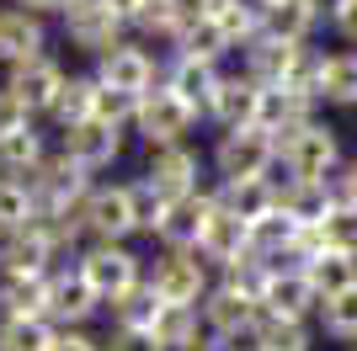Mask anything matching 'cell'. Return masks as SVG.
<instances>
[{
	"mask_svg": "<svg viewBox=\"0 0 357 351\" xmlns=\"http://www.w3.org/2000/svg\"><path fill=\"white\" fill-rule=\"evenodd\" d=\"M342 165H347L342 133L331 128V123H320V117H314V123H304L298 133H288V139H278V171H283V181L331 187Z\"/></svg>",
	"mask_w": 357,
	"mask_h": 351,
	"instance_id": "cell-1",
	"label": "cell"
},
{
	"mask_svg": "<svg viewBox=\"0 0 357 351\" xmlns=\"http://www.w3.org/2000/svg\"><path fill=\"white\" fill-rule=\"evenodd\" d=\"M208 165L219 181H256V176L278 171V149H272V139L261 128H229L213 139Z\"/></svg>",
	"mask_w": 357,
	"mask_h": 351,
	"instance_id": "cell-2",
	"label": "cell"
},
{
	"mask_svg": "<svg viewBox=\"0 0 357 351\" xmlns=\"http://www.w3.org/2000/svg\"><path fill=\"white\" fill-rule=\"evenodd\" d=\"M80 224H86V240L96 245H128V234H139L128 181H96L80 203Z\"/></svg>",
	"mask_w": 357,
	"mask_h": 351,
	"instance_id": "cell-3",
	"label": "cell"
},
{
	"mask_svg": "<svg viewBox=\"0 0 357 351\" xmlns=\"http://www.w3.org/2000/svg\"><path fill=\"white\" fill-rule=\"evenodd\" d=\"M75 272L91 282V292L102 298V304H112L118 292H128V288H139L144 282V261H139L128 245H80L75 250Z\"/></svg>",
	"mask_w": 357,
	"mask_h": 351,
	"instance_id": "cell-4",
	"label": "cell"
},
{
	"mask_svg": "<svg viewBox=\"0 0 357 351\" xmlns=\"http://www.w3.org/2000/svg\"><path fill=\"white\" fill-rule=\"evenodd\" d=\"M96 187L86 171L64 155H48L38 171L27 176V192H32V208H38V219H59V213H75V208L86 203V192Z\"/></svg>",
	"mask_w": 357,
	"mask_h": 351,
	"instance_id": "cell-5",
	"label": "cell"
},
{
	"mask_svg": "<svg viewBox=\"0 0 357 351\" xmlns=\"http://www.w3.org/2000/svg\"><path fill=\"white\" fill-rule=\"evenodd\" d=\"M144 282L155 288L160 304H181V309H197L208 298V288H213L208 266H203L197 250H160V261L144 272Z\"/></svg>",
	"mask_w": 357,
	"mask_h": 351,
	"instance_id": "cell-6",
	"label": "cell"
},
{
	"mask_svg": "<svg viewBox=\"0 0 357 351\" xmlns=\"http://www.w3.org/2000/svg\"><path fill=\"white\" fill-rule=\"evenodd\" d=\"M203 117L192 112L187 102H176L165 86H155V91H144L139 96V112H134V133L144 139L149 149H165V144H187V133L197 128Z\"/></svg>",
	"mask_w": 357,
	"mask_h": 351,
	"instance_id": "cell-7",
	"label": "cell"
},
{
	"mask_svg": "<svg viewBox=\"0 0 357 351\" xmlns=\"http://www.w3.org/2000/svg\"><path fill=\"white\" fill-rule=\"evenodd\" d=\"M64 80H70V70H64L54 54H43V58H27V64H11L6 70V96H16V102L27 107V117L38 123V117H48L54 112V102H59V91H64Z\"/></svg>",
	"mask_w": 357,
	"mask_h": 351,
	"instance_id": "cell-8",
	"label": "cell"
},
{
	"mask_svg": "<svg viewBox=\"0 0 357 351\" xmlns=\"http://www.w3.org/2000/svg\"><path fill=\"white\" fill-rule=\"evenodd\" d=\"M96 314H102V298L91 292V282L80 277L75 266H54V272H48V309H43V320L54 325V330H86Z\"/></svg>",
	"mask_w": 357,
	"mask_h": 351,
	"instance_id": "cell-9",
	"label": "cell"
},
{
	"mask_svg": "<svg viewBox=\"0 0 357 351\" xmlns=\"http://www.w3.org/2000/svg\"><path fill=\"white\" fill-rule=\"evenodd\" d=\"M96 86L102 91H118V96H144V91L160 86V64H155V54L139 43H118L112 54L96 58Z\"/></svg>",
	"mask_w": 357,
	"mask_h": 351,
	"instance_id": "cell-10",
	"label": "cell"
},
{
	"mask_svg": "<svg viewBox=\"0 0 357 351\" xmlns=\"http://www.w3.org/2000/svg\"><path fill=\"white\" fill-rule=\"evenodd\" d=\"M59 22H64L70 48H80V54H91V58H102V54H112L118 43H128V27L107 11L102 0H75Z\"/></svg>",
	"mask_w": 357,
	"mask_h": 351,
	"instance_id": "cell-11",
	"label": "cell"
},
{
	"mask_svg": "<svg viewBox=\"0 0 357 351\" xmlns=\"http://www.w3.org/2000/svg\"><path fill=\"white\" fill-rule=\"evenodd\" d=\"M261 96H267V86H261V80H251L245 70L219 75L213 102H208V123H213L219 133H229V128H256V117H261Z\"/></svg>",
	"mask_w": 357,
	"mask_h": 351,
	"instance_id": "cell-12",
	"label": "cell"
},
{
	"mask_svg": "<svg viewBox=\"0 0 357 351\" xmlns=\"http://www.w3.org/2000/svg\"><path fill=\"white\" fill-rule=\"evenodd\" d=\"M197 320H203V330H213V336L240 346V341H251L256 320H261V304L245 298V292H235V288H224V282H213L208 298L197 304Z\"/></svg>",
	"mask_w": 357,
	"mask_h": 351,
	"instance_id": "cell-13",
	"label": "cell"
},
{
	"mask_svg": "<svg viewBox=\"0 0 357 351\" xmlns=\"http://www.w3.org/2000/svg\"><path fill=\"white\" fill-rule=\"evenodd\" d=\"M208 213H213V187L187 192V197H171L149 240H160V250H197V240H203V224H208Z\"/></svg>",
	"mask_w": 357,
	"mask_h": 351,
	"instance_id": "cell-14",
	"label": "cell"
},
{
	"mask_svg": "<svg viewBox=\"0 0 357 351\" xmlns=\"http://www.w3.org/2000/svg\"><path fill=\"white\" fill-rule=\"evenodd\" d=\"M54 261H59V250H54V240L38 219L27 229L0 234V277H48Z\"/></svg>",
	"mask_w": 357,
	"mask_h": 351,
	"instance_id": "cell-15",
	"label": "cell"
},
{
	"mask_svg": "<svg viewBox=\"0 0 357 351\" xmlns=\"http://www.w3.org/2000/svg\"><path fill=\"white\" fill-rule=\"evenodd\" d=\"M59 155L64 160H75L86 176H102L112 171V165L123 160V128H107V123H80V128L59 133Z\"/></svg>",
	"mask_w": 357,
	"mask_h": 351,
	"instance_id": "cell-16",
	"label": "cell"
},
{
	"mask_svg": "<svg viewBox=\"0 0 357 351\" xmlns=\"http://www.w3.org/2000/svg\"><path fill=\"white\" fill-rule=\"evenodd\" d=\"M203 155L192 144H165V149H149L144 155V181L160 197H187V192H203Z\"/></svg>",
	"mask_w": 357,
	"mask_h": 351,
	"instance_id": "cell-17",
	"label": "cell"
},
{
	"mask_svg": "<svg viewBox=\"0 0 357 351\" xmlns=\"http://www.w3.org/2000/svg\"><path fill=\"white\" fill-rule=\"evenodd\" d=\"M261 314H272V320H304V325H310L314 314H320V298H314L310 277H304L298 266H272L267 288H261Z\"/></svg>",
	"mask_w": 357,
	"mask_h": 351,
	"instance_id": "cell-18",
	"label": "cell"
},
{
	"mask_svg": "<svg viewBox=\"0 0 357 351\" xmlns=\"http://www.w3.org/2000/svg\"><path fill=\"white\" fill-rule=\"evenodd\" d=\"M278 192H283V181H278V171H272V176H256V181H219V187H213V203L256 229L261 219L278 213Z\"/></svg>",
	"mask_w": 357,
	"mask_h": 351,
	"instance_id": "cell-19",
	"label": "cell"
},
{
	"mask_svg": "<svg viewBox=\"0 0 357 351\" xmlns=\"http://www.w3.org/2000/svg\"><path fill=\"white\" fill-rule=\"evenodd\" d=\"M197 256H203V266H235L240 256H251V224H240L235 213H224L219 203H213L208 224H203V240H197Z\"/></svg>",
	"mask_w": 357,
	"mask_h": 351,
	"instance_id": "cell-20",
	"label": "cell"
},
{
	"mask_svg": "<svg viewBox=\"0 0 357 351\" xmlns=\"http://www.w3.org/2000/svg\"><path fill=\"white\" fill-rule=\"evenodd\" d=\"M48 54V22L32 11H16L6 6L0 11V64H27V58H43Z\"/></svg>",
	"mask_w": 357,
	"mask_h": 351,
	"instance_id": "cell-21",
	"label": "cell"
},
{
	"mask_svg": "<svg viewBox=\"0 0 357 351\" xmlns=\"http://www.w3.org/2000/svg\"><path fill=\"white\" fill-rule=\"evenodd\" d=\"M219 75L213 64H192V58H176L171 54V64L160 70V86L176 96V102H187L197 117H208V102H213V86H219Z\"/></svg>",
	"mask_w": 357,
	"mask_h": 351,
	"instance_id": "cell-22",
	"label": "cell"
},
{
	"mask_svg": "<svg viewBox=\"0 0 357 351\" xmlns=\"http://www.w3.org/2000/svg\"><path fill=\"white\" fill-rule=\"evenodd\" d=\"M336 203V187H310V181H283L278 192V213H283L294 229H320V219Z\"/></svg>",
	"mask_w": 357,
	"mask_h": 351,
	"instance_id": "cell-23",
	"label": "cell"
},
{
	"mask_svg": "<svg viewBox=\"0 0 357 351\" xmlns=\"http://www.w3.org/2000/svg\"><path fill=\"white\" fill-rule=\"evenodd\" d=\"M171 54H176V58H192V64H213V70H219L224 58L235 54V43L224 38L219 22H208V16H192V22L181 27V38L171 43Z\"/></svg>",
	"mask_w": 357,
	"mask_h": 351,
	"instance_id": "cell-24",
	"label": "cell"
},
{
	"mask_svg": "<svg viewBox=\"0 0 357 351\" xmlns=\"http://www.w3.org/2000/svg\"><path fill=\"white\" fill-rule=\"evenodd\" d=\"M314 102L320 107H357V54H326L320 64V80H314Z\"/></svg>",
	"mask_w": 357,
	"mask_h": 351,
	"instance_id": "cell-25",
	"label": "cell"
},
{
	"mask_svg": "<svg viewBox=\"0 0 357 351\" xmlns=\"http://www.w3.org/2000/svg\"><path fill=\"white\" fill-rule=\"evenodd\" d=\"M298 272L310 277V288H314V298H320V304H326V298H342V292L357 288V256L320 250V256H314V261H304Z\"/></svg>",
	"mask_w": 357,
	"mask_h": 351,
	"instance_id": "cell-26",
	"label": "cell"
},
{
	"mask_svg": "<svg viewBox=\"0 0 357 351\" xmlns=\"http://www.w3.org/2000/svg\"><path fill=\"white\" fill-rule=\"evenodd\" d=\"M320 27L310 0H278L261 11V38H278V43H310V32Z\"/></svg>",
	"mask_w": 357,
	"mask_h": 351,
	"instance_id": "cell-27",
	"label": "cell"
},
{
	"mask_svg": "<svg viewBox=\"0 0 357 351\" xmlns=\"http://www.w3.org/2000/svg\"><path fill=\"white\" fill-rule=\"evenodd\" d=\"M187 22H192V6H187V0H144V6H139V16H134V32L171 48V43L181 38V27H187Z\"/></svg>",
	"mask_w": 357,
	"mask_h": 351,
	"instance_id": "cell-28",
	"label": "cell"
},
{
	"mask_svg": "<svg viewBox=\"0 0 357 351\" xmlns=\"http://www.w3.org/2000/svg\"><path fill=\"white\" fill-rule=\"evenodd\" d=\"M91 117H96V75H70L59 102H54V112H48V123L59 133H70L80 123H91Z\"/></svg>",
	"mask_w": 357,
	"mask_h": 351,
	"instance_id": "cell-29",
	"label": "cell"
},
{
	"mask_svg": "<svg viewBox=\"0 0 357 351\" xmlns=\"http://www.w3.org/2000/svg\"><path fill=\"white\" fill-rule=\"evenodd\" d=\"M48 160V144H43V133H38V123L22 133H6L0 139V176H11V181H27L38 165Z\"/></svg>",
	"mask_w": 357,
	"mask_h": 351,
	"instance_id": "cell-30",
	"label": "cell"
},
{
	"mask_svg": "<svg viewBox=\"0 0 357 351\" xmlns=\"http://www.w3.org/2000/svg\"><path fill=\"white\" fill-rule=\"evenodd\" d=\"M48 277H0V320H43Z\"/></svg>",
	"mask_w": 357,
	"mask_h": 351,
	"instance_id": "cell-31",
	"label": "cell"
},
{
	"mask_svg": "<svg viewBox=\"0 0 357 351\" xmlns=\"http://www.w3.org/2000/svg\"><path fill=\"white\" fill-rule=\"evenodd\" d=\"M197 330H203L197 309H181V304H160L155 309V325H149V336H155L160 351H187L197 341Z\"/></svg>",
	"mask_w": 357,
	"mask_h": 351,
	"instance_id": "cell-32",
	"label": "cell"
},
{
	"mask_svg": "<svg viewBox=\"0 0 357 351\" xmlns=\"http://www.w3.org/2000/svg\"><path fill=\"white\" fill-rule=\"evenodd\" d=\"M102 309H107V320H112V330H149V325H155L160 298H155V288H149V282H139V288L118 292V298H112V304H102Z\"/></svg>",
	"mask_w": 357,
	"mask_h": 351,
	"instance_id": "cell-33",
	"label": "cell"
},
{
	"mask_svg": "<svg viewBox=\"0 0 357 351\" xmlns=\"http://www.w3.org/2000/svg\"><path fill=\"white\" fill-rule=\"evenodd\" d=\"M251 346L256 351H314V330L304 320H272V314H261L251 330Z\"/></svg>",
	"mask_w": 357,
	"mask_h": 351,
	"instance_id": "cell-34",
	"label": "cell"
},
{
	"mask_svg": "<svg viewBox=\"0 0 357 351\" xmlns=\"http://www.w3.org/2000/svg\"><path fill=\"white\" fill-rule=\"evenodd\" d=\"M314 325H320L331 341L352 346V341H357V288L342 292V298H326V304H320V314H314Z\"/></svg>",
	"mask_w": 357,
	"mask_h": 351,
	"instance_id": "cell-35",
	"label": "cell"
},
{
	"mask_svg": "<svg viewBox=\"0 0 357 351\" xmlns=\"http://www.w3.org/2000/svg\"><path fill=\"white\" fill-rule=\"evenodd\" d=\"M320 240H326V250H336V256H357V208L336 197L331 213L320 219Z\"/></svg>",
	"mask_w": 357,
	"mask_h": 351,
	"instance_id": "cell-36",
	"label": "cell"
},
{
	"mask_svg": "<svg viewBox=\"0 0 357 351\" xmlns=\"http://www.w3.org/2000/svg\"><path fill=\"white\" fill-rule=\"evenodd\" d=\"M32 219H38V208H32L27 181H11V176H0V234L27 229Z\"/></svg>",
	"mask_w": 357,
	"mask_h": 351,
	"instance_id": "cell-37",
	"label": "cell"
},
{
	"mask_svg": "<svg viewBox=\"0 0 357 351\" xmlns=\"http://www.w3.org/2000/svg\"><path fill=\"white\" fill-rule=\"evenodd\" d=\"M54 325L48 320H0V351H48Z\"/></svg>",
	"mask_w": 357,
	"mask_h": 351,
	"instance_id": "cell-38",
	"label": "cell"
},
{
	"mask_svg": "<svg viewBox=\"0 0 357 351\" xmlns=\"http://www.w3.org/2000/svg\"><path fill=\"white\" fill-rule=\"evenodd\" d=\"M128 197H134V224H139V234H155V224H160V213H165V203H171V197H160L144 176H139V181H128Z\"/></svg>",
	"mask_w": 357,
	"mask_h": 351,
	"instance_id": "cell-39",
	"label": "cell"
},
{
	"mask_svg": "<svg viewBox=\"0 0 357 351\" xmlns=\"http://www.w3.org/2000/svg\"><path fill=\"white\" fill-rule=\"evenodd\" d=\"M134 112H139V96H118V91H102L96 86V123L107 128H134Z\"/></svg>",
	"mask_w": 357,
	"mask_h": 351,
	"instance_id": "cell-40",
	"label": "cell"
},
{
	"mask_svg": "<svg viewBox=\"0 0 357 351\" xmlns=\"http://www.w3.org/2000/svg\"><path fill=\"white\" fill-rule=\"evenodd\" d=\"M326 22H331V32L357 54V0H336V11H331Z\"/></svg>",
	"mask_w": 357,
	"mask_h": 351,
	"instance_id": "cell-41",
	"label": "cell"
},
{
	"mask_svg": "<svg viewBox=\"0 0 357 351\" xmlns=\"http://www.w3.org/2000/svg\"><path fill=\"white\" fill-rule=\"evenodd\" d=\"M102 351H160L149 330H107L102 336Z\"/></svg>",
	"mask_w": 357,
	"mask_h": 351,
	"instance_id": "cell-42",
	"label": "cell"
},
{
	"mask_svg": "<svg viewBox=\"0 0 357 351\" xmlns=\"http://www.w3.org/2000/svg\"><path fill=\"white\" fill-rule=\"evenodd\" d=\"M22 128H32L27 107L16 102V96H6V91H0V139H6V133H22Z\"/></svg>",
	"mask_w": 357,
	"mask_h": 351,
	"instance_id": "cell-43",
	"label": "cell"
},
{
	"mask_svg": "<svg viewBox=\"0 0 357 351\" xmlns=\"http://www.w3.org/2000/svg\"><path fill=\"white\" fill-rule=\"evenodd\" d=\"M48 351H102V341L91 330H54V346Z\"/></svg>",
	"mask_w": 357,
	"mask_h": 351,
	"instance_id": "cell-44",
	"label": "cell"
},
{
	"mask_svg": "<svg viewBox=\"0 0 357 351\" xmlns=\"http://www.w3.org/2000/svg\"><path fill=\"white\" fill-rule=\"evenodd\" d=\"M331 187H336V197H342V203L357 208V155L342 165V171H336V181H331Z\"/></svg>",
	"mask_w": 357,
	"mask_h": 351,
	"instance_id": "cell-45",
	"label": "cell"
},
{
	"mask_svg": "<svg viewBox=\"0 0 357 351\" xmlns=\"http://www.w3.org/2000/svg\"><path fill=\"white\" fill-rule=\"evenodd\" d=\"M11 6H16V11H32V16H43V22H48V16H64L75 0H11Z\"/></svg>",
	"mask_w": 357,
	"mask_h": 351,
	"instance_id": "cell-46",
	"label": "cell"
},
{
	"mask_svg": "<svg viewBox=\"0 0 357 351\" xmlns=\"http://www.w3.org/2000/svg\"><path fill=\"white\" fill-rule=\"evenodd\" d=\"M187 351H240L235 341H224V336H213V330H197V341Z\"/></svg>",
	"mask_w": 357,
	"mask_h": 351,
	"instance_id": "cell-47",
	"label": "cell"
},
{
	"mask_svg": "<svg viewBox=\"0 0 357 351\" xmlns=\"http://www.w3.org/2000/svg\"><path fill=\"white\" fill-rule=\"evenodd\" d=\"M102 6H107L112 16H118L123 27H134V16H139V6H144V0H102Z\"/></svg>",
	"mask_w": 357,
	"mask_h": 351,
	"instance_id": "cell-48",
	"label": "cell"
},
{
	"mask_svg": "<svg viewBox=\"0 0 357 351\" xmlns=\"http://www.w3.org/2000/svg\"><path fill=\"white\" fill-rule=\"evenodd\" d=\"M251 6H256V11H267V6H278V0H251Z\"/></svg>",
	"mask_w": 357,
	"mask_h": 351,
	"instance_id": "cell-49",
	"label": "cell"
},
{
	"mask_svg": "<svg viewBox=\"0 0 357 351\" xmlns=\"http://www.w3.org/2000/svg\"><path fill=\"white\" fill-rule=\"evenodd\" d=\"M347 351H357V341H352V346H347Z\"/></svg>",
	"mask_w": 357,
	"mask_h": 351,
	"instance_id": "cell-50",
	"label": "cell"
},
{
	"mask_svg": "<svg viewBox=\"0 0 357 351\" xmlns=\"http://www.w3.org/2000/svg\"><path fill=\"white\" fill-rule=\"evenodd\" d=\"M245 351H256V346H245Z\"/></svg>",
	"mask_w": 357,
	"mask_h": 351,
	"instance_id": "cell-51",
	"label": "cell"
}]
</instances>
